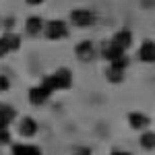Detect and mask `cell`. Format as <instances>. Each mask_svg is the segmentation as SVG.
Returning a JSON list of instances; mask_svg holds the SVG:
<instances>
[{
    "label": "cell",
    "mask_w": 155,
    "mask_h": 155,
    "mask_svg": "<svg viewBox=\"0 0 155 155\" xmlns=\"http://www.w3.org/2000/svg\"><path fill=\"white\" fill-rule=\"evenodd\" d=\"M112 155H130L128 151H112Z\"/></svg>",
    "instance_id": "cell-23"
},
{
    "label": "cell",
    "mask_w": 155,
    "mask_h": 155,
    "mask_svg": "<svg viewBox=\"0 0 155 155\" xmlns=\"http://www.w3.org/2000/svg\"><path fill=\"white\" fill-rule=\"evenodd\" d=\"M128 122H130L132 128H137V130H145V128L149 126V118H147L145 114H141V112L128 114Z\"/></svg>",
    "instance_id": "cell-11"
},
{
    "label": "cell",
    "mask_w": 155,
    "mask_h": 155,
    "mask_svg": "<svg viewBox=\"0 0 155 155\" xmlns=\"http://www.w3.org/2000/svg\"><path fill=\"white\" fill-rule=\"evenodd\" d=\"M37 132V124L33 118H23L21 120V124H19V134H23V137H35Z\"/></svg>",
    "instance_id": "cell-12"
},
{
    "label": "cell",
    "mask_w": 155,
    "mask_h": 155,
    "mask_svg": "<svg viewBox=\"0 0 155 155\" xmlns=\"http://www.w3.org/2000/svg\"><path fill=\"white\" fill-rule=\"evenodd\" d=\"M8 141H11L8 126H2V124H0V143H8Z\"/></svg>",
    "instance_id": "cell-18"
},
{
    "label": "cell",
    "mask_w": 155,
    "mask_h": 155,
    "mask_svg": "<svg viewBox=\"0 0 155 155\" xmlns=\"http://www.w3.org/2000/svg\"><path fill=\"white\" fill-rule=\"evenodd\" d=\"M139 58L143 62H155V41L147 39L141 44V50H139Z\"/></svg>",
    "instance_id": "cell-9"
},
{
    "label": "cell",
    "mask_w": 155,
    "mask_h": 155,
    "mask_svg": "<svg viewBox=\"0 0 155 155\" xmlns=\"http://www.w3.org/2000/svg\"><path fill=\"white\" fill-rule=\"evenodd\" d=\"M25 31H27L29 35H39V33L44 31V21H41V17H29V19L25 21Z\"/></svg>",
    "instance_id": "cell-10"
},
{
    "label": "cell",
    "mask_w": 155,
    "mask_h": 155,
    "mask_svg": "<svg viewBox=\"0 0 155 155\" xmlns=\"http://www.w3.org/2000/svg\"><path fill=\"white\" fill-rule=\"evenodd\" d=\"M50 95H52V91H48L44 85H37V87H31L29 89V101L33 106H44L50 99Z\"/></svg>",
    "instance_id": "cell-4"
},
{
    "label": "cell",
    "mask_w": 155,
    "mask_h": 155,
    "mask_svg": "<svg viewBox=\"0 0 155 155\" xmlns=\"http://www.w3.org/2000/svg\"><path fill=\"white\" fill-rule=\"evenodd\" d=\"M106 74H107V79H110V83H122V79H124V71L114 68V66H110Z\"/></svg>",
    "instance_id": "cell-16"
},
{
    "label": "cell",
    "mask_w": 155,
    "mask_h": 155,
    "mask_svg": "<svg viewBox=\"0 0 155 155\" xmlns=\"http://www.w3.org/2000/svg\"><path fill=\"white\" fill-rule=\"evenodd\" d=\"M8 87H11V83H8V79L0 74V93H2V91H6Z\"/></svg>",
    "instance_id": "cell-19"
},
{
    "label": "cell",
    "mask_w": 155,
    "mask_h": 155,
    "mask_svg": "<svg viewBox=\"0 0 155 155\" xmlns=\"http://www.w3.org/2000/svg\"><path fill=\"white\" fill-rule=\"evenodd\" d=\"M66 35H68V27H66L64 21L54 19V21H50L46 25V37L48 39H64Z\"/></svg>",
    "instance_id": "cell-2"
},
{
    "label": "cell",
    "mask_w": 155,
    "mask_h": 155,
    "mask_svg": "<svg viewBox=\"0 0 155 155\" xmlns=\"http://www.w3.org/2000/svg\"><path fill=\"white\" fill-rule=\"evenodd\" d=\"M41 85L48 89V91H58V89H68L72 85V74L68 68H58L54 74H48L41 79Z\"/></svg>",
    "instance_id": "cell-1"
},
{
    "label": "cell",
    "mask_w": 155,
    "mask_h": 155,
    "mask_svg": "<svg viewBox=\"0 0 155 155\" xmlns=\"http://www.w3.org/2000/svg\"><path fill=\"white\" fill-rule=\"evenodd\" d=\"M12 155H41L35 145H12Z\"/></svg>",
    "instance_id": "cell-14"
},
{
    "label": "cell",
    "mask_w": 155,
    "mask_h": 155,
    "mask_svg": "<svg viewBox=\"0 0 155 155\" xmlns=\"http://www.w3.org/2000/svg\"><path fill=\"white\" fill-rule=\"evenodd\" d=\"M141 4L145 8H155V0H141Z\"/></svg>",
    "instance_id": "cell-21"
},
{
    "label": "cell",
    "mask_w": 155,
    "mask_h": 155,
    "mask_svg": "<svg viewBox=\"0 0 155 155\" xmlns=\"http://www.w3.org/2000/svg\"><path fill=\"white\" fill-rule=\"evenodd\" d=\"M112 41H114L118 48H122L124 52H126V50L130 48V44H132V33L128 31V29H120L118 33L112 37Z\"/></svg>",
    "instance_id": "cell-8"
},
{
    "label": "cell",
    "mask_w": 155,
    "mask_h": 155,
    "mask_svg": "<svg viewBox=\"0 0 155 155\" xmlns=\"http://www.w3.org/2000/svg\"><path fill=\"white\" fill-rule=\"evenodd\" d=\"M71 21L77 27H91L95 23V15L91 11H87V8H77V11L71 12Z\"/></svg>",
    "instance_id": "cell-3"
},
{
    "label": "cell",
    "mask_w": 155,
    "mask_h": 155,
    "mask_svg": "<svg viewBox=\"0 0 155 155\" xmlns=\"http://www.w3.org/2000/svg\"><path fill=\"white\" fill-rule=\"evenodd\" d=\"M72 155H91V149H89V147H79Z\"/></svg>",
    "instance_id": "cell-20"
},
{
    "label": "cell",
    "mask_w": 155,
    "mask_h": 155,
    "mask_svg": "<svg viewBox=\"0 0 155 155\" xmlns=\"http://www.w3.org/2000/svg\"><path fill=\"white\" fill-rule=\"evenodd\" d=\"M114 68H120V71H126V66H128V56H120L118 60H114V62H110Z\"/></svg>",
    "instance_id": "cell-17"
},
{
    "label": "cell",
    "mask_w": 155,
    "mask_h": 155,
    "mask_svg": "<svg viewBox=\"0 0 155 155\" xmlns=\"http://www.w3.org/2000/svg\"><path fill=\"white\" fill-rule=\"evenodd\" d=\"M101 56L110 62H114V60H118L120 56H124V50L118 48L114 41H106L104 46H101Z\"/></svg>",
    "instance_id": "cell-7"
},
{
    "label": "cell",
    "mask_w": 155,
    "mask_h": 155,
    "mask_svg": "<svg viewBox=\"0 0 155 155\" xmlns=\"http://www.w3.org/2000/svg\"><path fill=\"white\" fill-rule=\"evenodd\" d=\"M19 46H21V41H19V37H17V35H2V37H0V58L6 56L8 52L19 50Z\"/></svg>",
    "instance_id": "cell-6"
},
{
    "label": "cell",
    "mask_w": 155,
    "mask_h": 155,
    "mask_svg": "<svg viewBox=\"0 0 155 155\" xmlns=\"http://www.w3.org/2000/svg\"><path fill=\"white\" fill-rule=\"evenodd\" d=\"M74 56L81 60V62H91V60L95 58V48H93V44H91V41H81V44H77Z\"/></svg>",
    "instance_id": "cell-5"
},
{
    "label": "cell",
    "mask_w": 155,
    "mask_h": 155,
    "mask_svg": "<svg viewBox=\"0 0 155 155\" xmlns=\"http://www.w3.org/2000/svg\"><path fill=\"white\" fill-rule=\"evenodd\" d=\"M15 107H11L8 104H0V124L2 126H8L12 120H15Z\"/></svg>",
    "instance_id": "cell-13"
},
{
    "label": "cell",
    "mask_w": 155,
    "mask_h": 155,
    "mask_svg": "<svg viewBox=\"0 0 155 155\" xmlns=\"http://www.w3.org/2000/svg\"><path fill=\"white\" fill-rule=\"evenodd\" d=\"M139 143H141V147H143V149L153 151V149H155V132L145 130L143 134H141V139H139Z\"/></svg>",
    "instance_id": "cell-15"
},
{
    "label": "cell",
    "mask_w": 155,
    "mask_h": 155,
    "mask_svg": "<svg viewBox=\"0 0 155 155\" xmlns=\"http://www.w3.org/2000/svg\"><path fill=\"white\" fill-rule=\"evenodd\" d=\"M25 2H27V4H31V6H37V4H41L44 0H25Z\"/></svg>",
    "instance_id": "cell-22"
}]
</instances>
